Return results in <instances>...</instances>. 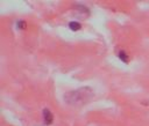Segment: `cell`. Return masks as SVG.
Here are the masks:
<instances>
[{
  "instance_id": "cell-3",
  "label": "cell",
  "mask_w": 149,
  "mask_h": 126,
  "mask_svg": "<svg viewBox=\"0 0 149 126\" xmlns=\"http://www.w3.org/2000/svg\"><path fill=\"white\" fill-rule=\"evenodd\" d=\"M69 27H70V29H71V30H73V31H77V30H80V28H81V24L74 21V22H70V23H69Z\"/></svg>"
},
{
  "instance_id": "cell-5",
  "label": "cell",
  "mask_w": 149,
  "mask_h": 126,
  "mask_svg": "<svg viewBox=\"0 0 149 126\" xmlns=\"http://www.w3.org/2000/svg\"><path fill=\"white\" fill-rule=\"evenodd\" d=\"M17 27H19V29H26V22L23 21V20H20L19 22H17Z\"/></svg>"
},
{
  "instance_id": "cell-4",
  "label": "cell",
  "mask_w": 149,
  "mask_h": 126,
  "mask_svg": "<svg viewBox=\"0 0 149 126\" xmlns=\"http://www.w3.org/2000/svg\"><path fill=\"white\" fill-rule=\"evenodd\" d=\"M119 58H120L123 62H128V60H129V59H128L129 57L127 55V53H126L125 51H120V52H119Z\"/></svg>"
},
{
  "instance_id": "cell-1",
  "label": "cell",
  "mask_w": 149,
  "mask_h": 126,
  "mask_svg": "<svg viewBox=\"0 0 149 126\" xmlns=\"http://www.w3.org/2000/svg\"><path fill=\"white\" fill-rule=\"evenodd\" d=\"M93 95H94V92L90 87H81V88H78L76 90L68 91L64 95V101L69 105L80 106V105L88 103L92 99Z\"/></svg>"
},
{
  "instance_id": "cell-2",
  "label": "cell",
  "mask_w": 149,
  "mask_h": 126,
  "mask_svg": "<svg viewBox=\"0 0 149 126\" xmlns=\"http://www.w3.org/2000/svg\"><path fill=\"white\" fill-rule=\"evenodd\" d=\"M54 120V117H52V113L49 109H44L43 110V121L45 125H50Z\"/></svg>"
}]
</instances>
